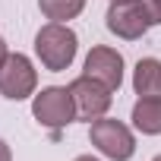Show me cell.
<instances>
[{
    "label": "cell",
    "mask_w": 161,
    "mask_h": 161,
    "mask_svg": "<svg viewBox=\"0 0 161 161\" xmlns=\"http://www.w3.org/2000/svg\"><path fill=\"white\" fill-rule=\"evenodd\" d=\"M32 114L41 126H51V130H60L66 123L76 120V101H73V92L69 89H60V86H51V89H41V95H35L32 101Z\"/></svg>",
    "instance_id": "obj_3"
},
{
    "label": "cell",
    "mask_w": 161,
    "mask_h": 161,
    "mask_svg": "<svg viewBox=\"0 0 161 161\" xmlns=\"http://www.w3.org/2000/svg\"><path fill=\"white\" fill-rule=\"evenodd\" d=\"M38 86V73L25 54H10L7 63L0 66V95L10 101H22L35 92Z\"/></svg>",
    "instance_id": "obj_4"
},
{
    "label": "cell",
    "mask_w": 161,
    "mask_h": 161,
    "mask_svg": "<svg viewBox=\"0 0 161 161\" xmlns=\"http://www.w3.org/2000/svg\"><path fill=\"white\" fill-rule=\"evenodd\" d=\"M152 161H161V155H158V158H152Z\"/></svg>",
    "instance_id": "obj_15"
},
{
    "label": "cell",
    "mask_w": 161,
    "mask_h": 161,
    "mask_svg": "<svg viewBox=\"0 0 161 161\" xmlns=\"http://www.w3.org/2000/svg\"><path fill=\"white\" fill-rule=\"evenodd\" d=\"M148 13L142 7V0H111V10H108V29L117 38L136 41L148 32Z\"/></svg>",
    "instance_id": "obj_6"
},
{
    "label": "cell",
    "mask_w": 161,
    "mask_h": 161,
    "mask_svg": "<svg viewBox=\"0 0 161 161\" xmlns=\"http://www.w3.org/2000/svg\"><path fill=\"white\" fill-rule=\"evenodd\" d=\"M76 47H79L76 32L69 25H63V22H47L35 35V54L44 63V69H51V73L66 69L73 63V57H76Z\"/></svg>",
    "instance_id": "obj_1"
},
{
    "label": "cell",
    "mask_w": 161,
    "mask_h": 161,
    "mask_svg": "<svg viewBox=\"0 0 161 161\" xmlns=\"http://www.w3.org/2000/svg\"><path fill=\"white\" fill-rule=\"evenodd\" d=\"M133 89L139 98H161V60L145 57L133 69Z\"/></svg>",
    "instance_id": "obj_8"
},
{
    "label": "cell",
    "mask_w": 161,
    "mask_h": 161,
    "mask_svg": "<svg viewBox=\"0 0 161 161\" xmlns=\"http://www.w3.org/2000/svg\"><path fill=\"white\" fill-rule=\"evenodd\" d=\"M76 161H95V158H92V155H79Z\"/></svg>",
    "instance_id": "obj_14"
},
{
    "label": "cell",
    "mask_w": 161,
    "mask_h": 161,
    "mask_svg": "<svg viewBox=\"0 0 161 161\" xmlns=\"http://www.w3.org/2000/svg\"><path fill=\"white\" fill-rule=\"evenodd\" d=\"M142 7L148 13V22L152 25H161V0H142Z\"/></svg>",
    "instance_id": "obj_11"
},
{
    "label": "cell",
    "mask_w": 161,
    "mask_h": 161,
    "mask_svg": "<svg viewBox=\"0 0 161 161\" xmlns=\"http://www.w3.org/2000/svg\"><path fill=\"white\" fill-rule=\"evenodd\" d=\"M69 92H73V101H76V117H82V120H98L108 114L114 95L108 86H101L98 79L92 76H79L76 82H69Z\"/></svg>",
    "instance_id": "obj_5"
},
{
    "label": "cell",
    "mask_w": 161,
    "mask_h": 161,
    "mask_svg": "<svg viewBox=\"0 0 161 161\" xmlns=\"http://www.w3.org/2000/svg\"><path fill=\"white\" fill-rule=\"evenodd\" d=\"M86 76L98 79L101 86H108V89L114 92V89H120V82H123V57H120L114 47L98 44V47H92L89 57H86Z\"/></svg>",
    "instance_id": "obj_7"
},
{
    "label": "cell",
    "mask_w": 161,
    "mask_h": 161,
    "mask_svg": "<svg viewBox=\"0 0 161 161\" xmlns=\"http://www.w3.org/2000/svg\"><path fill=\"white\" fill-rule=\"evenodd\" d=\"M0 161H13V155H10V145L0 139Z\"/></svg>",
    "instance_id": "obj_12"
},
{
    "label": "cell",
    "mask_w": 161,
    "mask_h": 161,
    "mask_svg": "<svg viewBox=\"0 0 161 161\" xmlns=\"http://www.w3.org/2000/svg\"><path fill=\"white\" fill-rule=\"evenodd\" d=\"M7 57H10V51H7V41H3V38H0V66H3V63H7Z\"/></svg>",
    "instance_id": "obj_13"
},
{
    "label": "cell",
    "mask_w": 161,
    "mask_h": 161,
    "mask_svg": "<svg viewBox=\"0 0 161 161\" xmlns=\"http://www.w3.org/2000/svg\"><path fill=\"white\" fill-rule=\"evenodd\" d=\"M133 126L145 136L161 133V98H139L133 104Z\"/></svg>",
    "instance_id": "obj_9"
},
{
    "label": "cell",
    "mask_w": 161,
    "mask_h": 161,
    "mask_svg": "<svg viewBox=\"0 0 161 161\" xmlns=\"http://www.w3.org/2000/svg\"><path fill=\"white\" fill-rule=\"evenodd\" d=\"M89 139H92V145H95L104 158H111V161H130L133 152H136V139H133L130 126L120 123V120H108V117L92 120Z\"/></svg>",
    "instance_id": "obj_2"
},
{
    "label": "cell",
    "mask_w": 161,
    "mask_h": 161,
    "mask_svg": "<svg viewBox=\"0 0 161 161\" xmlns=\"http://www.w3.org/2000/svg\"><path fill=\"white\" fill-rule=\"evenodd\" d=\"M38 7L51 22H66V19H76L82 13L86 0H38Z\"/></svg>",
    "instance_id": "obj_10"
}]
</instances>
